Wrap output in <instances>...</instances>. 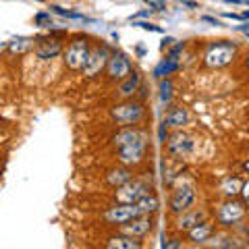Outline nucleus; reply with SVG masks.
<instances>
[{
  "label": "nucleus",
  "instance_id": "1",
  "mask_svg": "<svg viewBox=\"0 0 249 249\" xmlns=\"http://www.w3.org/2000/svg\"><path fill=\"white\" fill-rule=\"evenodd\" d=\"M114 145L119 147V158L124 166L139 164L145 154V135L139 129H123L114 137Z\"/></svg>",
  "mask_w": 249,
  "mask_h": 249
},
{
  "label": "nucleus",
  "instance_id": "2",
  "mask_svg": "<svg viewBox=\"0 0 249 249\" xmlns=\"http://www.w3.org/2000/svg\"><path fill=\"white\" fill-rule=\"evenodd\" d=\"M237 54V46L232 42H216V44H210L208 50L204 54V62L208 67H227L229 62H232V58H235Z\"/></svg>",
  "mask_w": 249,
  "mask_h": 249
},
{
  "label": "nucleus",
  "instance_id": "3",
  "mask_svg": "<svg viewBox=\"0 0 249 249\" xmlns=\"http://www.w3.org/2000/svg\"><path fill=\"white\" fill-rule=\"evenodd\" d=\"M147 191H150V187H147L145 183L127 181L124 185L119 187V191H116V199H119L121 204H135L137 199H142L143 196H147Z\"/></svg>",
  "mask_w": 249,
  "mask_h": 249
},
{
  "label": "nucleus",
  "instance_id": "4",
  "mask_svg": "<svg viewBox=\"0 0 249 249\" xmlns=\"http://www.w3.org/2000/svg\"><path fill=\"white\" fill-rule=\"evenodd\" d=\"M88 54H89L88 42H83V40L73 42V44L67 48V52H65V62H67V67H69V69H75V71H77V69H83L85 60H88Z\"/></svg>",
  "mask_w": 249,
  "mask_h": 249
},
{
  "label": "nucleus",
  "instance_id": "5",
  "mask_svg": "<svg viewBox=\"0 0 249 249\" xmlns=\"http://www.w3.org/2000/svg\"><path fill=\"white\" fill-rule=\"evenodd\" d=\"M112 116L116 119V123H121V124H133L143 116V108L137 102H127V104L114 106Z\"/></svg>",
  "mask_w": 249,
  "mask_h": 249
},
{
  "label": "nucleus",
  "instance_id": "6",
  "mask_svg": "<svg viewBox=\"0 0 249 249\" xmlns=\"http://www.w3.org/2000/svg\"><path fill=\"white\" fill-rule=\"evenodd\" d=\"M243 216H245V208H243V204H239V201H227V204H222L218 208V220L222 224H227V227L237 224Z\"/></svg>",
  "mask_w": 249,
  "mask_h": 249
},
{
  "label": "nucleus",
  "instance_id": "7",
  "mask_svg": "<svg viewBox=\"0 0 249 249\" xmlns=\"http://www.w3.org/2000/svg\"><path fill=\"white\" fill-rule=\"evenodd\" d=\"M110 56L108 54V48L106 46H102V48H96L93 52L88 54V60H85L83 65V73L85 77H96L100 71H102V67L106 65V58Z\"/></svg>",
  "mask_w": 249,
  "mask_h": 249
},
{
  "label": "nucleus",
  "instance_id": "8",
  "mask_svg": "<svg viewBox=\"0 0 249 249\" xmlns=\"http://www.w3.org/2000/svg\"><path fill=\"white\" fill-rule=\"evenodd\" d=\"M135 216H139V210H137L135 204H121V206L108 210L106 220L116 222V224H124V222H129L131 218H135Z\"/></svg>",
  "mask_w": 249,
  "mask_h": 249
},
{
  "label": "nucleus",
  "instance_id": "9",
  "mask_svg": "<svg viewBox=\"0 0 249 249\" xmlns=\"http://www.w3.org/2000/svg\"><path fill=\"white\" fill-rule=\"evenodd\" d=\"M131 73V62L129 58H124L123 54H112L108 56V75L112 79H124Z\"/></svg>",
  "mask_w": 249,
  "mask_h": 249
},
{
  "label": "nucleus",
  "instance_id": "10",
  "mask_svg": "<svg viewBox=\"0 0 249 249\" xmlns=\"http://www.w3.org/2000/svg\"><path fill=\"white\" fill-rule=\"evenodd\" d=\"M193 199H196V193H193V189L189 185L178 187L175 191L173 199H170V208H173V212H185V210L193 204Z\"/></svg>",
  "mask_w": 249,
  "mask_h": 249
},
{
  "label": "nucleus",
  "instance_id": "11",
  "mask_svg": "<svg viewBox=\"0 0 249 249\" xmlns=\"http://www.w3.org/2000/svg\"><path fill=\"white\" fill-rule=\"evenodd\" d=\"M129 222L131 224L124 222V227H123V232H127L129 237H143L152 229V220L150 218H145V214H139L135 218H131Z\"/></svg>",
  "mask_w": 249,
  "mask_h": 249
},
{
  "label": "nucleus",
  "instance_id": "12",
  "mask_svg": "<svg viewBox=\"0 0 249 249\" xmlns=\"http://www.w3.org/2000/svg\"><path fill=\"white\" fill-rule=\"evenodd\" d=\"M168 150L173 154H177V156H187L193 150V142L187 135H175L168 142Z\"/></svg>",
  "mask_w": 249,
  "mask_h": 249
},
{
  "label": "nucleus",
  "instance_id": "13",
  "mask_svg": "<svg viewBox=\"0 0 249 249\" xmlns=\"http://www.w3.org/2000/svg\"><path fill=\"white\" fill-rule=\"evenodd\" d=\"M189 123V114H187L185 108H175L170 110L164 119V127H183V124Z\"/></svg>",
  "mask_w": 249,
  "mask_h": 249
},
{
  "label": "nucleus",
  "instance_id": "14",
  "mask_svg": "<svg viewBox=\"0 0 249 249\" xmlns=\"http://www.w3.org/2000/svg\"><path fill=\"white\" fill-rule=\"evenodd\" d=\"M60 44L58 42H54V40H44L40 46H37V56L44 58V60H48V58H54V56H58L60 54Z\"/></svg>",
  "mask_w": 249,
  "mask_h": 249
},
{
  "label": "nucleus",
  "instance_id": "15",
  "mask_svg": "<svg viewBox=\"0 0 249 249\" xmlns=\"http://www.w3.org/2000/svg\"><path fill=\"white\" fill-rule=\"evenodd\" d=\"M139 83H142V79H139V75L135 71H131L127 75V81H123L121 83V88H119V93L123 98H129V96H133V93L137 91L139 88Z\"/></svg>",
  "mask_w": 249,
  "mask_h": 249
},
{
  "label": "nucleus",
  "instance_id": "16",
  "mask_svg": "<svg viewBox=\"0 0 249 249\" xmlns=\"http://www.w3.org/2000/svg\"><path fill=\"white\" fill-rule=\"evenodd\" d=\"M210 235H212V227L206 222H201V224L197 222L196 227L189 229V237H191V241H196V243H206Z\"/></svg>",
  "mask_w": 249,
  "mask_h": 249
},
{
  "label": "nucleus",
  "instance_id": "17",
  "mask_svg": "<svg viewBox=\"0 0 249 249\" xmlns=\"http://www.w3.org/2000/svg\"><path fill=\"white\" fill-rule=\"evenodd\" d=\"M106 245L110 249H139V241H135L133 237H114Z\"/></svg>",
  "mask_w": 249,
  "mask_h": 249
},
{
  "label": "nucleus",
  "instance_id": "18",
  "mask_svg": "<svg viewBox=\"0 0 249 249\" xmlns=\"http://www.w3.org/2000/svg\"><path fill=\"white\" fill-rule=\"evenodd\" d=\"M135 206L139 210V214H150V212H156V210H158V199L147 193V196H143L142 199L135 201Z\"/></svg>",
  "mask_w": 249,
  "mask_h": 249
},
{
  "label": "nucleus",
  "instance_id": "19",
  "mask_svg": "<svg viewBox=\"0 0 249 249\" xmlns=\"http://www.w3.org/2000/svg\"><path fill=\"white\" fill-rule=\"evenodd\" d=\"M127 181H131V173L127 168H116V170H110V173H108V183L112 187H121Z\"/></svg>",
  "mask_w": 249,
  "mask_h": 249
},
{
  "label": "nucleus",
  "instance_id": "20",
  "mask_svg": "<svg viewBox=\"0 0 249 249\" xmlns=\"http://www.w3.org/2000/svg\"><path fill=\"white\" fill-rule=\"evenodd\" d=\"M241 187H243V181L237 177H227L222 181V191L227 193V196H237V193L241 191Z\"/></svg>",
  "mask_w": 249,
  "mask_h": 249
},
{
  "label": "nucleus",
  "instance_id": "21",
  "mask_svg": "<svg viewBox=\"0 0 249 249\" xmlns=\"http://www.w3.org/2000/svg\"><path fill=\"white\" fill-rule=\"evenodd\" d=\"M178 65H177V60H173V58H166V60H162L158 67L154 69V77H158V79H162V77H166V75H170L175 71Z\"/></svg>",
  "mask_w": 249,
  "mask_h": 249
},
{
  "label": "nucleus",
  "instance_id": "22",
  "mask_svg": "<svg viewBox=\"0 0 249 249\" xmlns=\"http://www.w3.org/2000/svg\"><path fill=\"white\" fill-rule=\"evenodd\" d=\"M170 96H173V81L162 79L160 81V98H162V102H168Z\"/></svg>",
  "mask_w": 249,
  "mask_h": 249
},
{
  "label": "nucleus",
  "instance_id": "23",
  "mask_svg": "<svg viewBox=\"0 0 249 249\" xmlns=\"http://www.w3.org/2000/svg\"><path fill=\"white\" fill-rule=\"evenodd\" d=\"M199 218H201V214H199V212L191 214V216L181 218V222H178V229H191V227H196V224L199 222Z\"/></svg>",
  "mask_w": 249,
  "mask_h": 249
},
{
  "label": "nucleus",
  "instance_id": "24",
  "mask_svg": "<svg viewBox=\"0 0 249 249\" xmlns=\"http://www.w3.org/2000/svg\"><path fill=\"white\" fill-rule=\"evenodd\" d=\"M52 11L60 15V17H71V19H79V21H89L88 17H83V15L79 13H71V11H65V9H60V6H52Z\"/></svg>",
  "mask_w": 249,
  "mask_h": 249
},
{
  "label": "nucleus",
  "instance_id": "25",
  "mask_svg": "<svg viewBox=\"0 0 249 249\" xmlns=\"http://www.w3.org/2000/svg\"><path fill=\"white\" fill-rule=\"evenodd\" d=\"M36 25H40V27H50V25H52L50 13H37V15H36Z\"/></svg>",
  "mask_w": 249,
  "mask_h": 249
},
{
  "label": "nucleus",
  "instance_id": "26",
  "mask_svg": "<svg viewBox=\"0 0 249 249\" xmlns=\"http://www.w3.org/2000/svg\"><path fill=\"white\" fill-rule=\"evenodd\" d=\"M143 2L154 11H166V0H143Z\"/></svg>",
  "mask_w": 249,
  "mask_h": 249
},
{
  "label": "nucleus",
  "instance_id": "27",
  "mask_svg": "<svg viewBox=\"0 0 249 249\" xmlns=\"http://www.w3.org/2000/svg\"><path fill=\"white\" fill-rule=\"evenodd\" d=\"M135 25H139V27H143V29H150V31H158L160 34V27H156V25H150V23H135Z\"/></svg>",
  "mask_w": 249,
  "mask_h": 249
},
{
  "label": "nucleus",
  "instance_id": "28",
  "mask_svg": "<svg viewBox=\"0 0 249 249\" xmlns=\"http://www.w3.org/2000/svg\"><path fill=\"white\" fill-rule=\"evenodd\" d=\"M201 21H206V23H212V25H220V21H218V19H214V17H208V15H204V17H201Z\"/></svg>",
  "mask_w": 249,
  "mask_h": 249
},
{
  "label": "nucleus",
  "instance_id": "29",
  "mask_svg": "<svg viewBox=\"0 0 249 249\" xmlns=\"http://www.w3.org/2000/svg\"><path fill=\"white\" fill-rule=\"evenodd\" d=\"M162 247H181V243H177V241H164V243H162Z\"/></svg>",
  "mask_w": 249,
  "mask_h": 249
},
{
  "label": "nucleus",
  "instance_id": "30",
  "mask_svg": "<svg viewBox=\"0 0 249 249\" xmlns=\"http://www.w3.org/2000/svg\"><path fill=\"white\" fill-rule=\"evenodd\" d=\"M227 2H231V4H247L249 0H227Z\"/></svg>",
  "mask_w": 249,
  "mask_h": 249
},
{
  "label": "nucleus",
  "instance_id": "31",
  "mask_svg": "<svg viewBox=\"0 0 249 249\" xmlns=\"http://www.w3.org/2000/svg\"><path fill=\"white\" fill-rule=\"evenodd\" d=\"M37 2H46V0H37Z\"/></svg>",
  "mask_w": 249,
  "mask_h": 249
}]
</instances>
